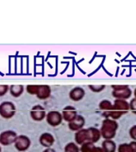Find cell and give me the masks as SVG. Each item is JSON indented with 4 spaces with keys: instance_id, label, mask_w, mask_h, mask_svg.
I'll list each match as a JSON object with an SVG mask.
<instances>
[{
    "instance_id": "cell-1",
    "label": "cell",
    "mask_w": 136,
    "mask_h": 152,
    "mask_svg": "<svg viewBox=\"0 0 136 152\" xmlns=\"http://www.w3.org/2000/svg\"><path fill=\"white\" fill-rule=\"evenodd\" d=\"M119 124L116 121L110 118H105L103 121L102 127L100 129V133L103 137L106 140H112L115 135V132L118 129Z\"/></svg>"
},
{
    "instance_id": "cell-2",
    "label": "cell",
    "mask_w": 136,
    "mask_h": 152,
    "mask_svg": "<svg viewBox=\"0 0 136 152\" xmlns=\"http://www.w3.org/2000/svg\"><path fill=\"white\" fill-rule=\"evenodd\" d=\"M112 95L116 99H128L131 96V90L127 85H112Z\"/></svg>"
},
{
    "instance_id": "cell-3",
    "label": "cell",
    "mask_w": 136,
    "mask_h": 152,
    "mask_svg": "<svg viewBox=\"0 0 136 152\" xmlns=\"http://www.w3.org/2000/svg\"><path fill=\"white\" fill-rule=\"evenodd\" d=\"M16 113L15 104L11 102L7 101L0 104V116L4 119H10Z\"/></svg>"
},
{
    "instance_id": "cell-4",
    "label": "cell",
    "mask_w": 136,
    "mask_h": 152,
    "mask_svg": "<svg viewBox=\"0 0 136 152\" xmlns=\"http://www.w3.org/2000/svg\"><path fill=\"white\" fill-rule=\"evenodd\" d=\"M14 144L17 151L19 152H26L30 147L31 140L26 135H18Z\"/></svg>"
},
{
    "instance_id": "cell-5",
    "label": "cell",
    "mask_w": 136,
    "mask_h": 152,
    "mask_svg": "<svg viewBox=\"0 0 136 152\" xmlns=\"http://www.w3.org/2000/svg\"><path fill=\"white\" fill-rule=\"evenodd\" d=\"M18 135L12 130H7L0 133V144L2 146H10L15 142Z\"/></svg>"
},
{
    "instance_id": "cell-6",
    "label": "cell",
    "mask_w": 136,
    "mask_h": 152,
    "mask_svg": "<svg viewBox=\"0 0 136 152\" xmlns=\"http://www.w3.org/2000/svg\"><path fill=\"white\" fill-rule=\"evenodd\" d=\"M45 120L48 124L51 127H57L62 123L63 118H62L61 113L52 110L46 113Z\"/></svg>"
},
{
    "instance_id": "cell-7",
    "label": "cell",
    "mask_w": 136,
    "mask_h": 152,
    "mask_svg": "<svg viewBox=\"0 0 136 152\" xmlns=\"http://www.w3.org/2000/svg\"><path fill=\"white\" fill-rule=\"evenodd\" d=\"M30 115L32 120L34 121H41L46 116V112L45 108L41 104H36L30 111Z\"/></svg>"
},
{
    "instance_id": "cell-8",
    "label": "cell",
    "mask_w": 136,
    "mask_h": 152,
    "mask_svg": "<svg viewBox=\"0 0 136 152\" xmlns=\"http://www.w3.org/2000/svg\"><path fill=\"white\" fill-rule=\"evenodd\" d=\"M112 109L119 112L122 115L127 113L130 110L129 103L126 100L123 99H115L114 104L112 105Z\"/></svg>"
},
{
    "instance_id": "cell-9",
    "label": "cell",
    "mask_w": 136,
    "mask_h": 152,
    "mask_svg": "<svg viewBox=\"0 0 136 152\" xmlns=\"http://www.w3.org/2000/svg\"><path fill=\"white\" fill-rule=\"evenodd\" d=\"M62 118L64 121H66L68 123L71 122L76 118V116L78 115L77 114V111L76 109L74 108L73 106L71 105H68V106L64 107L61 113Z\"/></svg>"
},
{
    "instance_id": "cell-10",
    "label": "cell",
    "mask_w": 136,
    "mask_h": 152,
    "mask_svg": "<svg viewBox=\"0 0 136 152\" xmlns=\"http://www.w3.org/2000/svg\"><path fill=\"white\" fill-rule=\"evenodd\" d=\"M35 95L38 99H48L51 95V88L48 85H38Z\"/></svg>"
},
{
    "instance_id": "cell-11",
    "label": "cell",
    "mask_w": 136,
    "mask_h": 152,
    "mask_svg": "<svg viewBox=\"0 0 136 152\" xmlns=\"http://www.w3.org/2000/svg\"><path fill=\"white\" fill-rule=\"evenodd\" d=\"M84 124H85V119L84 118V116H81V115H77L73 121L69 122L68 126L71 131L77 132V131L82 129Z\"/></svg>"
},
{
    "instance_id": "cell-12",
    "label": "cell",
    "mask_w": 136,
    "mask_h": 152,
    "mask_svg": "<svg viewBox=\"0 0 136 152\" xmlns=\"http://www.w3.org/2000/svg\"><path fill=\"white\" fill-rule=\"evenodd\" d=\"M55 139L51 133L44 132L39 137V142L42 147L45 148H51L54 143Z\"/></svg>"
},
{
    "instance_id": "cell-13",
    "label": "cell",
    "mask_w": 136,
    "mask_h": 152,
    "mask_svg": "<svg viewBox=\"0 0 136 152\" xmlns=\"http://www.w3.org/2000/svg\"><path fill=\"white\" fill-rule=\"evenodd\" d=\"M85 95V91L83 88L81 87H75L72 89L69 92V98L73 101V102H79L84 98Z\"/></svg>"
},
{
    "instance_id": "cell-14",
    "label": "cell",
    "mask_w": 136,
    "mask_h": 152,
    "mask_svg": "<svg viewBox=\"0 0 136 152\" xmlns=\"http://www.w3.org/2000/svg\"><path fill=\"white\" fill-rule=\"evenodd\" d=\"M88 136L87 128H82L75 133V141L77 144L82 145L84 142H88Z\"/></svg>"
},
{
    "instance_id": "cell-15",
    "label": "cell",
    "mask_w": 136,
    "mask_h": 152,
    "mask_svg": "<svg viewBox=\"0 0 136 152\" xmlns=\"http://www.w3.org/2000/svg\"><path fill=\"white\" fill-rule=\"evenodd\" d=\"M88 130V142H97L98 140H100V136H101V133L100 131L96 128H93V127H90V128H87Z\"/></svg>"
},
{
    "instance_id": "cell-16",
    "label": "cell",
    "mask_w": 136,
    "mask_h": 152,
    "mask_svg": "<svg viewBox=\"0 0 136 152\" xmlns=\"http://www.w3.org/2000/svg\"><path fill=\"white\" fill-rule=\"evenodd\" d=\"M24 86L22 85H11L10 86L9 91L11 96L14 97H19L24 92Z\"/></svg>"
},
{
    "instance_id": "cell-17",
    "label": "cell",
    "mask_w": 136,
    "mask_h": 152,
    "mask_svg": "<svg viewBox=\"0 0 136 152\" xmlns=\"http://www.w3.org/2000/svg\"><path fill=\"white\" fill-rule=\"evenodd\" d=\"M119 152H136V142H131V143H123L119 145Z\"/></svg>"
},
{
    "instance_id": "cell-18",
    "label": "cell",
    "mask_w": 136,
    "mask_h": 152,
    "mask_svg": "<svg viewBox=\"0 0 136 152\" xmlns=\"http://www.w3.org/2000/svg\"><path fill=\"white\" fill-rule=\"evenodd\" d=\"M103 152H115V143L112 140H106L103 142Z\"/></svg>"
},
{
    "instance_id": "cell-19",
    "label": "cell",
    "mask_w": 136,
    "mask_h": 152,
    "mask_svg": "<svg viewBox=\"0 0 136 152\" xmlns=\"http://www.w3.org/2000/svg\"><path fill=\"white\" fill-rule=\"evenodd\" d=\"M112 105L113 104H112V102H110L109 100H103L99 104V108L103 112L111 111L112 109Z\"/></svg>"
},
{
    "instance_id": "cell-20",
    "label": "cell",
    "mask_w": 136,
    "mask_h": 152,
    "mask_svg": "<svg viewBox=\"0 0 136 152\" xmlns=\"http://www.w3.org/2000/svg\"><path fill=\"white\" fill-rule=\"evenodd\" d=\"M79 147L75 142H69L64 147V152H79Z\"/></svg>"
},
{
    "instance_id": "cell-21",
    "label": "cell",
    "mask_w": 136,
    "mask_h": 152,
    "mask_svg": "<svg viewBox=\"0 0 136 152\" xmlns=\"http://www.w3.org/2000/svg\"><path fill=\"white\" fill-rule=\"evenodd\" d=\"M106 87L105 85H89L88 86V88L90 89L92 92L98 93L101 92L102 90H103Z\"/></svg>"
},
{
    "instance_id": "cell-22",
    "label": "cell",
    "mask_w": 136,
    "mask_h": 152,
    "mask_svg": "<svg viewBox=\"0 0 136 152\" xmlns=\"http://www.w3.org/2000/svg\"><path fill=\"white\" fill-rule=\"evenodd\" d=\"M10 86L8 85H0V97H2L7 94L9 91Z\"/></svg>"
},
{
    "instance_id": "cell-23",
    "label": "cell",
    "mask_w": 136,
    "mask_h": 152,
    "mask_svg": "<svg viewBox=\"0 0 136 152\" xmlns=\"http://www.w3.org/2000/svg\"><path fill=\"white\" fill-rule=\"evenodd\" d=\"M129 107H130V110H131L134 114H136V98L134 97L131 99V101L129 103Z\"/></svg>"
},
{
    "instance_id": "cell-24",
    "label": "cell",
    "mask_w": 136,
    "mask_h": 152,
    "mask_svg": "<svg viewBox=\"0 0 136 152\" xmlns=\"http://www.w3.org/2000/svg\"><path fill=\"white\" fill-rule=\"evenodd\" d=\"M130 132V135L133 140H136V125H134L131 127V128L129 131Z\"/></svg>"
},
{
    "instance_id": "cell-25",
    "label": "cell",
    "mask_w": 136,
    "mask_h": 152,
    "mask_svg": "<svg viewBox=\"0 0 136 152\" xmlns=\"http://www.w3.org/2000/svg\"><path fill=\"white\" fill-rule=\"evenodd\" d=\"M42 152H55V151L53 149H52V148H46Z\"/></svg>"
},
{
    "instance_id": "cell-26",
    "label": "cell",
    "mask_w": 136,
    "mask_h": 152,
    "mask_svg": "<svg viewBox=\"0 0 136 152\" xmlns=\"http://www.w3.org/2000/svg\"><path fill=\"white\" fill-rule=\"evenodd\" d=\"M134 95H135V97L136 98V88L135 89V91H134Z\"/></svg>"
},
{
    "instance_id": "cell-27",
    "label": "cell",
    "mask_w": 136,
    "mask_h": 152,
    "mask_svg": "<svg viewBox=\"0 0 136 152\" xmlns=\"http://www.w3.org/2000/svg\"><path fill=\"white\" fill-rule=\"evenodd\" d=\"M2 151V148H1V146H0V152Z\"/></svg>"
}]
</instances>
